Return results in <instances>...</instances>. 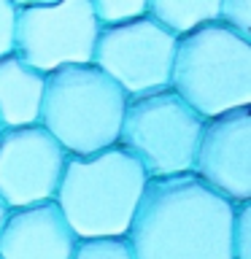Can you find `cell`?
Returning a JSON list of instances; mask_svg holds the SVG:
<instances>
[{"instance_id":"cell-1","label":"cell","mask_w":251,"mask_h":259,"mask_svg":"<svg viewBox=\"0 0 251 259\" xmlns=\"http://www.w3.org/2000/svg\"><path fill=\"white\" fill-rule=\"evenodd\" d=\"M232 202L192 173L149 181L124 235L133 259H232Z\"/></svg>"},{"instance_id":"cell-2","label":"cell","mask_w":251,"mask_h":259,"mask_svg":"<svg viewBox=\"0 0 251 259\" xmlns=\"http://www.w3.org/2000/svg\"><path fill=\"white\" fill-rule=\"evenodd\" d=\"M146 184L143 167L113 146L92 157H68L54 205L76 240L124 238Z\"/></svg>"},{"instance_id":"cell-3","label":"cell","mask_w":251,"mask_h":259,"mask_svg":"<svg viewBox=\"0 0 251 259\" xmlns=\"http://www.w3.org/2000/svg\"><path fill=\"white\" fill-rule=\"evenodd\" d=\"M127 100L95 65H73L46 76L38 124L68 157H92L119 143Z\"/></svg>"},{"instance_id":"cell-4","label":"cell","mask_w":251,"mask_h":259,"mask_svg":"<svg viewBox=\"0 0 251 259\" xmlns=\"http://www.w3.org/2000/svg\"><path fill=\"white\" fill-rule=\"evenodd\" d=\"M170 92L202 121L251 105V44L219 22L178 38Z\"/></svg>"},{"instance_id":"cell-5","label":"cell","mask_w":251,"mask_h":259,"mask_svg":"<svg viewBox=\"0 0 251 259\" xmlns=\"http://www.w3.org/2000/svg\"><path fill=\"white\" fill-rule=\"evenodd\" d=\"M202 121L170 89L130 97L119 130V149L130 154L149 181L173 178L192 170Z\"/></svg>"},{"instance_id":"cell-6","label":"cell","mask_w":251,"mask_h":259,"mask_svg":"<svg viewBox=\"0 0 251 259\" xmlns=\"http://www.w3.org/2000/svg\"><path fill=\"white\" fill-rule=\"evenodd\" d=\"M97 35L100 24L92 0L16 3L14 54L40 76L73 65H92Z\"/></svg>"},{"instance_id":"cell-7","label":"cell","mask_w":251,"mask_h":259,"mask_svg":"<svg viewBox=\"0 0 251 259\" xmlns=\"http://www.w3.org/2000/svg\"><path fill=\"white\" fill-rule=\"evenodd\" d=\"M178 40L165 32L151 16L121 27L100 30L92 65L105 73L127 97H143L170 89Z\"/></svg>"},{"instance_id":"cell-8","label":"cell","mask_w":251,"mask_h":259,"mask_svg":"<svg viewBox=\"0 0 251 259\" xmlns=\"http://www.w3.org/2000/svg\"><path fill=\"white\" fill-rule=\"evenodd\" d=\"M68 154L40 124L0 133V200L8 210L54 202Z\"/></svg>"},{"instance_id":"cell-9","label":"cell","mask_w":251,"mask_h":259,"mask_svg":"<svg viewBox=\"0 0 251 259\" xmlns=\"http://www.w3.org/2000/svg\"><path fill=\"white\" fill-rule=\"evenodd\" d=\"M189 173L227 202H251V111L240 108L202 124Z\"/></svg>"},{"instance_id":"cell-10","label":"cell","mask_w":251,"mask_h":259,"mask_svg":"<svg viewBox=\"0 0 251 259\" xmlns=\"http://www.w3.org/2000/svg\"><path fill=\"white\" fill-rule=\"evenodd\" d=\"M76 235L54 202L8 210L0 230V259H70Z\"/></svg>"},{"instance_id":"cell-11","label":"cell","mask_w":251,"mask_h":259,"mask_svg":"<svg viewBox=\"0 0 251 259\" xmlns=\"http://www.w3.org/2000/svg\"><path fill=\"white\" fill-rule=\"evenodd\" d=\"M46 76L24 65L16 54L0 60V127H32L40 121Z\"/></svg>"},{"instance_id":"cell-12","label":"cell","mask_w":251,"mask_h":259,"mask_svg":"<svg viewBox=\"0 0 251 259\" xmlns=\"http://www.w3.org/2000/svg\"><path fill=\"white\" fill-rule=\"evenodd\" d=\"M149 16L178 40L219 22V0H149Z\"/></svg>"},{"instance_id":"cell-13","label":"cell","mask_w":251,"mask_h":259,"mask_svg":"<svg viewBox=\"0 0 251 259\" xmlns=\"http://www.w3.org/2000/svg\"><path fill=\"white\" fill-rule=\"evenodd\" d=\"M92 11L100 30H111L149 16V0H92Z\"/></svg>"},{"instance_id":"cell-14","label":"cell","mask_w":251,"mask_h":259,"mask_svg":"<svg viewBox=\"0 0 251 259\" xmlns=\"http://www.w3.org/2000/svg\"><path fill=\"white\" fill-rule=\"evenodd\" d=\"M70 259H133L124 238H95V240H76Z\"/></svg>"},{"instance_id":"cell-15","label":"cell","mask_w":251,"mask_h":259,"mask_svg":"<svg viewBox=\"0 0 251 259\" xmlns=\"http://www.w3.org/2000/svg\"><path fill=\"white\" fill-rule=\"evenodd\" d=\"M219 24L251 44V0H219Z\"/></svg>"},{"instance_id":"cell-16","label":"cell","mask_w":251,"mask_h":259,"mask_svg":"<svg viewBox=\"0 0 251 259\" xmlns=\"http://www.w3.org/2000/svg\"><path fill=\"white\" fill-rule=\"evenodd\" d=\"M232 259H251V202H238L232 208Z\"/></svg>"},{"instance_id":"cell-17","label":"cell","mask_w":251,"mask_h":259,"mask_svg":"<svg viewBox=\"0 0 251 259\" xmlns=\"http://www.w3.org/2000/svg\"><path fill=\"white\" fill-rule=\"evenodd\" d=\"M14 16H16V3L0 0V60L14 54Z\"/></svg>"},{"instance_id":"cell-18","label":"cell","mask_w":251,"mask_h":259,"mask_svg":"<svg viewBox=\"0 0 251 259\" xmlns=\"http://www.w3.org/2000/svg\"><path fill=\"white\" fill-rule=\"evenodd\" d=\"M6 216H8V208L3 205V200H0V230H3V224H6Z\"/></svg>"},{"instance_id":"cell-19","label":"cell","mask_w":251,"mask_h":259,"mask_svg":"<svg viewBox=\"0 0 251 259\" xmlns=\"http://www.w3.org/2000/svg\"><path fill=\"white\" fill-rule=\"evenodd\" d=\"M0 133H3V127H0Z\"/></svg>"}]
</instances>
